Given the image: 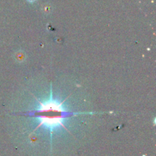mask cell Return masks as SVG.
<instances>
[{"label":"cell","instance_id":"obj_2","mask_svg":"<svg viewBox=\"0 0 156 156\" xmlns=\"http://www.w3.org/2000/svg\"><path fill=\"white\" fill-rule=\"evenodd\" d=\"M27 1L28 2H30V3H33V2H34L36 0H27Z\"/></svg>","mask_w":156,"mask_h":156},{"label":"cell","instance_id":"obj_1","mask_svg":"<svg viewBox=\"0 0 156 156\" xmlns=\"http://www.w3.org/2000/svg\"><path fill=\"white\" fill-rule=\"evenodd\" d=\"M65 101L60 102L53 98L52 89L50 90V98L45 101H38V108L37 109L30 111L29 112L24 113L26 116L30 117L37 118L39 121V124L34 129L44 126L50 130L52 134L59 129V127L65 128V120L78 116L79 114H92L91 112H78V111H67L63 108V103Z\"/></svg>","mask_w":156,"mask_h":156}]
</instances>
